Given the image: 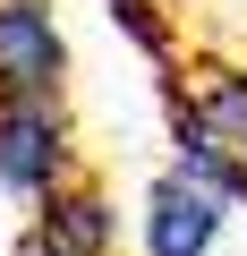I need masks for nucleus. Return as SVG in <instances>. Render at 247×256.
I'll list each match as a JSON object with an SVG mask.
<instances>
[{
  "instance_id": "f257e3e1",
  "label": "nucleus",
  "mask_w": 247,
  "mask_h": 256,
  "mask_svg": "<svg viewBox=\"0 0 247 256\" xmlns=\"http://www.w3.org/2000/svg\"><path fill=\"white\" fill-rule=\"evenodd\" d=\"M68 43L43 0H0V102H60Z\"/></svg>"
},
{
  "instance_id": "f03ea898",
  "label": "nucleus",
  "mask_w": 247,
  "mask_h": 256,
  "mask_svg": "<svg viewBox=\"0 0 247 256\" xmlns=\"http://www.w3.org/2000/svg\"><path fill=\"white\" fill-rule=\"evenodd\" d=\"M68 180V128L51 102H0V188L17 196H60Z\"/></svg>"
},
{
  "instance_id": "7ed1b4c3",
  "label": "nucleus",
  "mask_w": 247,
  "mask_h": 256,
  "mask_svg": "<svg viewBox=\"0 0 247 256\" xmlns=\"http://www.w3.org/2000/svg\"><path fill=\"white\" fill-rule=\"evenodd\" d=\"M213 230H222V188H205L188 171L154 188V205H145V248L154 256H205Z\"/></svg>"
},
{
  "instance_id": "20e7f679",
  "label": "nucleus",
  "mask_w": 247,
  "mask_h": 256,
  "mask_svg": "<svg viewBox=\"0 0 247 256\" xmlns=\"http://www.w3.org/2000/svg\"><path fill=\"white\" fill-rule=\"evenodd\" d=\"M102 248H111V205L94 188L51 196L43 222H34V239H26V256H102Z\"/></svg>"
}]
</instances>
